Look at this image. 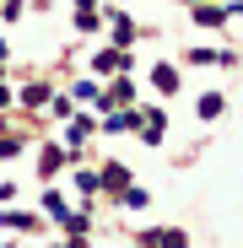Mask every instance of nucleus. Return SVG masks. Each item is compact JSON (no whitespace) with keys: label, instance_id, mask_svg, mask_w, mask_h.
<instances>
[{"label":"nucleus","instance_id":"f257e3e1","mask_svg":"<svg viewBox=\"0 0 243 248\" xmlns=\"http://www.w3.org/2000/svg\"><path fill=\"white\" fill-rule=\"evenodd\" d=\"M151 81H157V92H178V70H173V65H157Z\"/></svg>","mask_w":243,"mask_h":248},{"label":"nucleus","instance_id":"f03ea898","mask_svg":"<svg viewBox=\"0 0 243 248\" xmlns=\"http://www.w3.org/2000/svg\"><path fill=\"white\" fill-rule=\"evenodd\" d=\"M194 22H200V27H222L227 11H222V6H194Z\"/></svg>","mask_w":243,"mask_h":248},{"label":"nucleus","instance_id":"7ed1b4c3","mask_svg":"<svg viewBox=\"0 0 243 248\" xmlns=\"http://www.w3.org/2000/svg\"><path fill=\"white\" fill-rule=\"evenodd\" d=\"M232 54H216V49H189V65H227Z\"/></svg>","mask_w":243,"mask_h":248},{"label":"nucleus","instance_id":"20e7f679","mask_svg":"<svg viewBox=\"0 0 243 248\" xmlns=\"http://www.w3.org/2000/svg\"><path fill=\"white\" fill-rule=\"evenodd\" d=\"M103 103H130L135 97V87H130V81H119V87H108V92H97Z\"/></svg>","mask_w":243,"mask_h":248},{"label":"nucleus","instance_id":"39448f33","mask_svg":"<svg viewBox=\"0 0 243 248\" xmlns=\"http://www.w3.org/2000/svg\"><path fill=\"white\" fill-rule=\"evenodd\" d=\"M76 27H97V11H92V0H76Z\"/></svg>","mask_w":243,"mask_h":248},{"label":"nucleus","instance_id":"423d86ee","mask_svg":"<svg viewBox=\"0 0 243 248\" xmlns=\"http://www.w3.org/2000/svg\"><path fill=\"white\" fill-rule=\"evenodd\" d=\"M125 65H130V60H125V54H113V49L97 54V70H125Z\"/></svg>","mask_w":243,"mask_h":248},{"label":"nucleus","instance_id":"0eeeda50","mask_svg":"<svg viewBox=\"0 0 243 248\" xmlns=\"http://www.w3.org/2000/svg\"><path fill=\"white\" fill-rule=\"evenodd\" d=\"M0 221H6V227H16V232H38V221H32V216H22V211H11V216H0Z\"/></svg>","mask_w":243,"mask_h":248},{"label":"nucleus","instance_id":"6e6552de","mask_svg":"<svg viewBox=\"0 0 243 248\" xmlns=\"http://www.w3.org/2000/svg\"><path fill=\"white\" fill-rule=\"evenodd\" d=\"M194 108H200V119H216V113H222V97H216V92H211V97H200V103H194Z\"/></svg>","mask_w":243,"mask_h":248},{"label":"nucleus","instance_id":"1a4fd4ad","mask_svg":"<svg viewBox=\"0 0 243 248\" xmlns=\"http://www.w3.org/2000/svg\"><path fill=\"white\" fill-rule=\"evenodd\" d=\"M87 135H92V124H87V119H76L70 130H65V140H70V146H76V140H87Z\"/></svg>","mask_w":243,"mask_h":248},{"label":"nucleus","instance_id":"9d476101","mask_svg":"<svg viewBox=\"0 0 243 248\" xmlns=\"http://www.w3.org/2000/svg\"><path fill=\"white\" fill-rule=\"evenodd\" d=\"M11 151H16V140H0V156H11Z\"/></svg>","mask_w":243,"mask_h":248},{"label":"nucleus","instance_id":"9b49d317","mask_svg":"<svg viewBox=\"0 0 243 248\" xmlns=\"http://www.w3.org/2000/svg\"><path fill=\"white\" fill-rule=\"evenodd\" d=\"M232 16H243V0H238V6H232Z\"/></svg>","mask_w":243,"mask_h":248},{"label":"nucleus","instance_id":"f8f14e48","mask_svg":"<svg viewBox=\"0 0 243 248\" xmlns=\"http://www.w3.org/2000/svg\"><path fill=\"white\" fill-rule=\"evenodd\" d=\"M0 108H6V87H0Z\"/></svg>","mask_w":243,"mask_h":248}]
</instances>
